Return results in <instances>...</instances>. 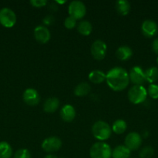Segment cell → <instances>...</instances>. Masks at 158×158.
Masks as SVG:
<instances>
[{
    "label": "cell",
    "mask_w": 158,
    "mask_h": 158,
    "mask_svg": "<svg viewBox=\"0 0 158 158\" xmlns=\"http://www.w3.org/2000/svg\"><path fill=\"white\" fill-rule=\"evenodd\" d=\"M116 9L121 15H126L130 11V3L126 0H119L116 2Z\"/></svg>",
    "instance_id": "obj_20"
},
{
    "label": "cell",
    "mask_w": 158,
    "mask_h": 158,
    "mask_svg": "<svg viewBox=\"0 0 158 158\" xmlns=\"http://www.w3.org/2000/svg\"><path fill=\"white\" fill-rule=\"evenodd\" d=\"M43 158H57L55 155H53V154H48V155L45 156Z\"/></svg>",
    "instance_id": "obj_33"
},
{
    "label": "cell",
    "mask_w": 158,
    "mask_h": 158,
    "mask_svg": "<svg viewBox=\"0 0 158 158\" xmlns=\"http://www.w3.org/2000/svg\"><path fill=\"white\" fill-rule=\"evenodd\" d=\"M147 90L143 85H134L128 92V99L133 104H139L147 100Z\"/></svg>",
    "instance_id": "obj_4"
},
{
    "label": "cell",
    "mask_w": 158,
    "mask_h": 158,
    "mask_svg": "<svg viewBox=\"0 0 158 158\" xmlns=\"http://www.w3.org/2000/svg\"><path fill=\"white\" fill-rule=\"evenodd\" d=\"M91 132L94 138L100 141H105L111 137L112 128L106 122L103 120H98L93 124Z\"/></svg>",
    "instance_id": "obj_2"
},
{
    "label": "cell",
    "mask_w": 158,
    "mask_h": 158,
    "mask_svg": "<svg viewBox=\"0 0 158 158\" xmlns=\"http://www.w3.org/2000/svg\"><path fill=\"white\" fill-rule=\"evenodd\" d=\"M127 129V123L125 120L122 119L116 120L113 122L112 126V131L116 134H122Z\"/></svg>",
    "instance_id": "obj_23"
},
{
    "label": "cell",
    "mask_w": 158,
    "mask_h": 158,
    "mask_svg": "<svg viewBox=\"0 0 158 158\" xmlns=\"http://www.w3.org/2000/svg\"><path fill=\"white\" fill-rule=\"evenodd\" d=\"M152 49L156 54H158V37L154 39L152 43Z\"/></svg>",
    "instance_id": "obj_32"
},
{
    "label": "cell",
    "mask_w": 158,
    "mask_h": 158,
    "mask_svg": "<svg viewBox=\"0 0 158 158\" xmlns=\"http://www.w3.org/2000/svg\"><path fill=\"white\" fill-rule=\"evenodd\" d=\"M47 7H48V9H49V10L50 11V12H57V9H58V6L56 4L55 2H54L49 3V4H48Z\"/></svg>",
    "instance_id": "obj_31"
},
{
    "label": "cell",
    "mask_w": 158,
    "mask_h": 158,
    "mask_svg": "<svg viewBox=\"0 0 158 158\" xmlns=\"http://www.w3.org/2000/svg\"><path fill=\"white\" fill-rule=\"evenodd\" d=\"M156 63H157V64H158V57L156 58Z\"/></svg>",
    "instance_id": "obj_36"
},
{
    "label": "cell",
    "mask_w": 158,
    "mask_h": 158,
    "mask_svg": "<svg viewBox=\"0 0 158 158\" xmlns=\"http://www.w3.org/2000/svg\"><path fill=\"white\" fill-rule=\"evenodd\" d=\"M154 154V150L151 146H146L140 150L139 153L140 158H151Z\"/></svg>",
    "instance_id": "obj_25"
},
{
    "label": "cell",
    "mask_w": 158,
    "mask_h": 158,
    "mask_svg": "<svg viewBox=\"0 0 158 158\" xmlns=\"http://www.w3.org/2000/svg\"><path fill=\"white\" fill-rule=\"evenodd\" d=\"M141 32L144 36L147 37V38H152L157 34V24L153 20H145L143 22L142 25H141Z\"/></svg>",
    "instance_id": "obj_12"
},
{
    "label": "cell",
    "mask_w": 158,
    "mask_h": 158,
    "mask_svg": "<svg viewBox=\"0 0 158 158\" xmlns=\"http://www.w3.org/2000/svg\"><path fill=\"white\" fill-rule=\"evenodd\" d=\"M116 56L119 60L126 61L129 60L133 56V50L128 46H121L116 50Z\"/></svg>",
    "instance_id": "obj_16"
},
{
    "label": "cell",
    "mask_w": 158,
    "mask_h": 158,
    "mask_svg": "<svg viewBox=\"0 0 158 158\" xmlns=\"http://www.w3.org/2000/svg\"><path fill=\"white\" fill-rule=\"evenodd\" d=\"M12 149L11 145L6 141L0 142V158H11Z\"/></svg>",
    "instance_id": "obj_24"
},
{
    "label": "cell",
    "mask_w": 158,
    "mask_h": 158,
    "mask_svg": "<svg viewBox=\"0 0 158 158\" xmlns=\"http://www.w3.org/2000/svg\"><path fill=\"white\" fill-rule=\"evenodd\" d=\"M60 106V100L57 97H49L43 103V110L46 113H54Z\"/></svg>",
    "instance_id": "obj_15"
},
{
    "label": "cell",
    "mask_w": 158,
    "mask_h": 158,
    "mask_svg": "<svg viewBox=\"0 0 158 158\" xmlns=\"http://www.w3.org/2000/svg\"><path fill=\"white\" fill-rule=\"evenodd\" d=\"M146 81L150 83V84L154 83L158 80V68L156 66H152L144 71Z\"/></svg>",
    "instance_id": "obj_21"
},
{
    "label": "cell",
    "mask_w": 158,
    "mask_h": 158,
    "mask_svg": "<svg viewBox=\"0 0 158 158\" xmlns=\"http://www.w3.org/2000/svg\"><path fill=\"white\" fill-rule=\"evenodd\" d=\"M23 99L25 103L31 106H37L40 100V97L37 90L33 88H28L23 92Z\"/></svg>",
    "instance_id": "obj_13"
},
{
    "label": "cell",
    "mask_w": 158,
    "mask_h": 158,
    "mask_svg": "<svg viewBox=\"0 0 158 158\" xmlns=\"http://www.w3.org/2000/svg\"><path fill=\"white\" fill-rule=\"evenodd\" d=\"M62 146V141L57 137H49L42 142V149L46 153H54L59 151Z\"/></svg>",
    "instance_id": "obj_8"
},
{
    "label": "cell",
    "mask_w": 158,
    "mask_h": 158,
    "mask_svg": "<svg viewBox=\"0 0 158 158\" xmlns=\"http://www.w3.org/2000/svg\"><path fill=\"white\" fill-rule=\"evenodd\" d=\"M111 147L105 142H97L90 148L89 154L91 158H111Z\"/></svg>",
    "instance_id": "obj_3"
},
{
    "label": "cell",
    "mask_w": 158,
    "mask_h": 158,
    "mask_svg": "<svg viewBox=\"0 0 158 158\" xmlns=\"http://www.w3.org/2000/svg\"><path fill=\"white\" fill-rule=\"evenodd\" d=\"M107 85L114 91H122L128 86L129 83V73L125 69L116 66L106 73L105 79Z\"/></svg>",
    "instance_id": "obj_1"
},
{
    "label": "cell",
    "mask_w": 158,
    "mask_h": 158,
    "mask_svg": "<svg viewBox=\"0 0 158 158\" xmlns=\"http://www.w3.org/2000/svg\"><path fill=\"white\" fill-rule=\"evenodd\" d=\"M88 79L90 81L93 83H101L104 82L106 79V74L102 70H99V69H94L90 72L88 74Z\"/></svg>",
    "instance_id": "obj_18"
},
{
    "label": "cell",
    "mask_w": 158,
    "mask_h": 158,
    "mask_svg": "<svg viewBox=\"0 0 158 158\" xmlns=\"http://www.w3.org/2000/svg\"><path fill=\"white\" fill-rule=\"evenodd\" d=\"M142 144V136L136 132H130L125 138V146L132 151H136Z\"/></svg>",
    "instance_id": "obj_9"
},
{
    "label": "cell",
    "mask_w": 158,
    "mask_h": 158,
    "mask_svg": "<svg viewBox=\"0 0 158 158\" xmlns=\"http://www.w3.org/2000/svg\"><path fill=\"white\" fill-rule=\"evenodd\" d=\"M33 35L35 40L38 43H42V44H45L47 43L50 40L51 37L50 32L48 28L45 26H42V25L35 27L33 30Z\"/></svg>",
    "instance_id": "obj_11"
},
{
    "label": "cell",
    "mask_w": 158,
    "mask_h": 158,
    "mask_svg": "<svg viewBox=\"0 0 158 158\" xmlns=\"http://www.w3.org/2000/svg\"><path fill=\"white\" fill-rule=\"evenodd\" d=\"M64 25L65 28H67L68 29H71L77 26V20L74 19L72 17L68 16L64 19Z\"/></svg>",
    "instance_id": "obj_28"
},
{
    "label": "cell",
    "mask_w": 158,
    "mask_h": 158,
    "mask_svg": "<svg viewBox=\"0 0 158 158\" xmlns=\"http://www.w3.org/2000/svg\"><path fill=\"white\" fill-rule=\"evenodd\" d=\"M68 13L69 16L74 19H81L86 14V6L81 1L74 0L71 2L68 6Z\"/></svg>",
    "instance_id": "obj_5"
},
{
    "label": "cell",
    "mask_w": 158,
    "mask_h": 158,
    "mask_svg": "<svg viewBox=\"0 0 158 158\" xmlns=\"http://www.w3.org/2000/svg\"><path fill=\"white\" fill-rule=\"evenodd\" d=\"M60 115L64 121L69 123V122L73 121L75 118V109L71 104H66L62 106L61 109H60Z\"/></svg>",
    "instance_id": "obj_14"
},
{
    "label": "cell",
    "mask_w": 158,
    "mask_h": 158,
    "mask_svg": "<svg viewBox=\"0 0 158 158\" xmlns=\"http://www.w3.org/2000/svg\"><path fill=\"white\" fill-rule=\"evenodd\" d=\"M54 21H55V18L52 15H46L43 19V24L46 26H51L54 23Z\"/></svg>",
    "instance_id": "obj_30"
},
{
    "label": "cell",
    "mask_w": 158,
    "mask_h": 158,
    "mask_svg": "<svg viewBox=\"0 0 158 158\" xmlns=\"http://www.w3.org/2000/svg\"><path fill=\"white\" fill-rule=\"evenodd\" d=\"M55 2L59 3V4H63V3H65V2H66V1H60V2H59V1H56Z\"/></svg>",
    "instance_id": "obj_35"
},
{
    "label": "cell",
    "mask_w": 158,
    "mask_h": 158,
    "mask_svg": "<svg viewBox=\"0 0 158 158\" xmlns=\"http://www.w3.org/2000/svg\"><path fill=\"white\" fill-rule=\"evenodd\" d=\"M107 52V46L104 41L97 40L91 46V53L96 60H102Z\"/></svg>",
    "instance_id": "obj_7"
},
{
    "label": "cell",
    "mask_w": 158,
    "mask_h": 158,
    "mask_svg": "<svg viewBox=\"0 0 158 158\" xmlns=\"http://www.w3.org/2000/svg\"><path fill=\"white\" fill-rule=\"evenodd\" d=\"M147 90V95L150 96L152 99L156 100L158 99V85L152 83L148 86Z\"/></svg>",
    "instance_id": "obj_26"
},
{
    "label": "cell",
    "mask_w": 158,
    "mask_h": 158,
    "mask_svg": "<svg viewBox=\"0 0 158 158\" xmlns=\"http://www.w3.org/2000/svg\"><path fill=\"white\" fill-rule=\"evenodd\" d=\"M131 151L125 145H119L112 151V158H129Z\"/></svg>",
    "instance_id": "obj_17"
},
{
    "label": "cell",
    "mask_w": 158,
    "mask_h": 158,
    "mask_svg": "<svg viewBox=\"0 0 158 158\" xmlns=\"http://www.w3.org/2000/svg\"><path fill=\"white\" fill-rule=\"evenodd\" d=\"M77 29L82 35H89L92 31V26L91 23L87 20H81L77 25Z\"/></svg>",
    "instance_id": "obj_22"
},
{
    "label": "cell",
    "mask_w": 158,
    "mask_h": 158,
    "mask_svg": "<svg viewBox=\"0 0 158 158\" xmlns=\"http://www.w3.org/2000/svg\"><path fill=\"white\" fill-rule=\"evenodd\" d=\"M14 158H31L30 152L26 148H21L14 154Z\"/></svg>",
    "instance_id": "obj_27"
},
{
    "label": "cell",
    "mask_w": 158,
    "mask_h": 158,
    "mask_svg": "<svg viewBox=\"0 0 158 158\" xmlns=\"http://www.w3.org/2000/svg\"><path fill=\"white\" fill-rule=\"evenodd\" d=\"M148 135H149V132L147 131H145L143 132V136L144 137H148Z\"/></svg>",
    "instance_id": "obj_34"
},
{
    "label": "cell",
    "mask_w": 158,
    "mask_h": 158,
    "mask_svg": "<svg viewBox=\"0 0 158 158\" xmlns=\"http://www.w3.org/2000/svg\"><path fill=\"white\" fill-rule=\"evenodd\" d=\"M29 3L33 7L41 8L47 5V1L46 0H31Z\"/></svg>",
    "instance_id": "obj_29"
},
{
    "label": "cell",
    "mask_w": 158,
    "mask_h": 158,
    "mask_svg": "<svg viewBox=\"0 0 158 158\" xmlns=\"http://www.w3.org/2000/svg\"><path fill=\"white\" fill-rule=\"evenodd\" d=\"M129 77V81H131V83L134 85H143L146 81L143 69L139 66H133L130 69Z\"/></svg>",
    "instance_id": "obj_10"
},
{
    "label": "cell",
    "mask_w": 158,
    "mask_h": 158,
    "mask_svg": "<svg viewBox=\"0 0 158 158\" xmlns=\"http://www.w3.org/2000/svg\"><path fill=\"white\" fill-rule=\"evenodd\" d=\"M0 23L6 28H12L16 23L15 13L9 8L0 9Z\"/></svg>",
    "instance_id": "obj_6"
},
{
    "label": "cell",
    "mask_w": 158,
    "mask_h": 158,
    "mask_svg": "<svg viewBox=\"0 0 158 158\" xmlns=\"http://www.w3.org/2000/svg\"><path fill=\"white\" fill-rule=\"evenodd\" d=\"M91 91V86L88 83L82 82L77 84L74 89V95L77 97H85Z\"/></svg>",
    "instance_id": "obj_19"
}]
</instances>
